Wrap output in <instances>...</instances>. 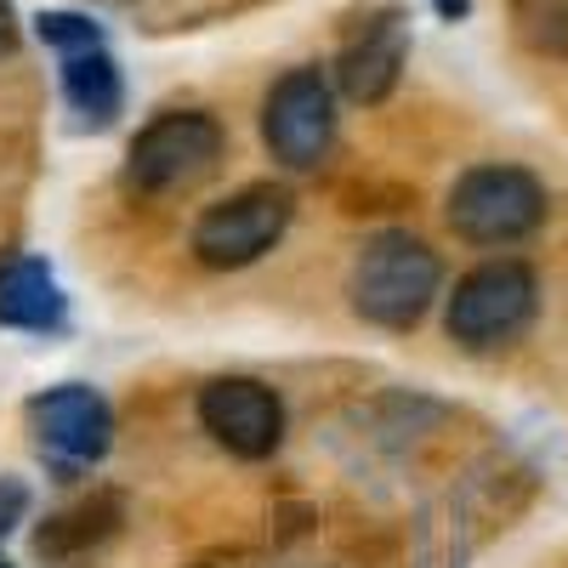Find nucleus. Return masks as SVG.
Here are the masks:
<instances>
[{"instance_id": "f257e3e1", "label": "nucleus", "mask_w": 568, "mask_h": 568, "mask_svg": "<svg viewBox=\"0 0 568 568\" xmlns=\"http://www.w3.org/2000/svg\"><path fill=\"white\" fill-rule=\"evenodd\" d=\"M444 284V262L438 251L415 240L404 227H387L358 251L353 273H347V302L364 324H382V329H415L426 318Z\"/></svg>"}, {"instance_id": "f03ea898", "label": "nucleus", "mask_w": 568, "mask_h": 568, "mask_svg": "<svg viewBox=\"0 0 568 568\" xmlns=\"http://www.w3.org/2000/svg\"><path fill=\"white\" fill-rule=\"evenodd\" d=\"M546 211H551L546 182L524 165H471L455 176L449 205H444L449 227L466 245H484V251L524 245L546 222Z\"/></svg>"}, {"instance_id": "7ed1b4c3", "label": "nucleus", "mask_w": 568, "mask_h": 568, "mask_svg": "<svg viewBox=\"0 0 568 568\" xmlns=\"http://www.w3.org/2000/svg\"><path fill=\"white\" fill-rule=\"evenodd\" d=\"M222 160V125L205 109H165L131 136L125 149V187L149 200L187 194L194 182H205Z\"/></svg>"}, {"instance_id": "20e7f679", "label": "nucleus", "mask_w": 568, "mask_h": 568, "mask_svg": "<svg viewBox=\"0 0 568 568\" xmlns=\"http://www.w3.org/2000/svg\"><path fill=\"white\" fill-rule=\"evenodd\" d=\"M535 307H540V278L529 262H517V256H500V262H484V267H471L460 284H455V296H449V336L471 353H489V347H506L517 342L524 329L535 324Z\"/></svg>"}, {"instance_id": "39448f33", "label": "nucleus", "mask_w": 568, "mask_h": 568, "mask_svg": "<svg viewBox=\"0 0 568 568\" xmlns=\"http://www.w3.org/2000/svg\"><path fill=\"white\" fill-rule=\"evenodd\" d=\"M262 142L284 171H313L336 149V91L324 69L278 74L262 103Z\"/></svg>"}, {"instance_id": "423d86ee", "label": "nucleus", "mask_w": 568, "mask_h": 568, "mask_svg": "<svg viewBox=\"0 0 568 568\" xmlns=\"http://www.w3.org/2000/svg\"><path fill=\"white\" fill-rule=\"evenodd\" d=\"M291 216H296L291 187H273V182L240 187V194H227L222 205H211L194 222V256L205 267H216V273L251 267V262H262L284 240Z\"/></svg>"}, {"instance_id": "0eeeda50", "label": "nucleus", "mask_w": 568, "mask_h": 568, "mask_svg": "<svg viewBox=\"0 0 568 568\" xmlns=\"http://www.w3.org/2000/svg\"><path fill=\"white\" fill-rule=\"evenodd\" d=\"M29 433L40 444V455L63 466V471H80V466H98L114 444V409L98 387L85 382H63V387H45L29 398Z\"/></svg>"}, {"instance_id": "6e6552de", "label": "nucleus", "mask_w": 568, "mask_h": 568, "mask_svg": "<svg viewBox=\"0 0 568 568\" xmlns=\"http://www.w3.org/2000/svg\"><path fill=\"white\" fill-rule=\"evenodd\" d=\"M200 426L240 460H267L284 444V404L251 375H216L200 393Z\"/></svg>"}, {"instance_id": "1a4fd4ad", "label": "nucleus", "mask_w": 568, "mask_h": 568, "mask_svg": "<svg viewBox=\"0 0 568 568\" xmlns=\"http://www.w3.org/2000/svg\"><path fill=\"white\" fill-rule=\"evenodd\" d=\"M404 63H409V12L382 7L347 34L336 58V85L353 103H387L393 85L404 80Z\"/></svg>"}, {"instance_id": "9d476101", "label": "nucleus", "mask_w": 568, "mask_h": 568, "mask_svg": "<svg viewBox=\"0 0 568 568\" xmlns=\"http://www.w3.org/2000/svg\"><path fill=\"white\" fill-rule=\"evenodd\" d=\"M0 324L29 329V336H52V329L69 324V296L40 256L0 262Z\"/></svg>"}, {"instance_id": "9b49d317", "label": "nucleus", "mask_w": 568, "mask_h": 568, "mask_svg": "<svg viewBox=\"0 0 568 568\" xmlns=\"http://www.w3.org/2000/svg\"><path fill=\"white\" fill-rule=\"evenodd\" d=\"M63 103L80 114V125L103 131L120 120L125 109V80H120V63L109 58V45L98 52H74L63 58Z\"/></svg>"}, {"instance_id": "f8f14e48", "label": "nucleus", "mask_w": 568, "mask_h": 568, "mask_svg": "<svg viewBox=\"0 0 568 568\" xmlns=\"http://www.w3.org/2000/svg\"><path fill=\"white\" fill-rule=\"evenodd\" d=\"M120 529V500L114 495H91L58 517H45L40 535H34V551L40 557H80L91 546H103L109 535Z\"/></svg>"}, {"instance_id": "ddd939ff", "label": "nucleus", "mask_w": 568, "mask_h": 568, "mask_svg": "<svg viewBox=\"0 0 568 568\" xmlns=\"http://www.w3.org/2000/svg\"><path fill=\"white\" fill-rule=\"evenodd\" d=\"M517 34L535 52L568 58V0H517Z\"/></svg>"}, {"instance_id": "4468645a", "label": "nucleus", "mask_w": 568, "mask_h": 568, "mask_svg": "<svg viewBox=\"0 0 568 568\" xmlns=\"http://www.w3.org/2000/svg\"><path fill=\"white\" fill-rule=\"evenodd\" d=\"M34 34L52 45L58 58H74V52H98L103 45V29L91 23L85 12H40L34 18Z\"/></svg>"}, {"instance_id": "2eb2a0df", "label": "nucleus", "mask_w": 568, "mask_h": 568, "mask_svg": "<svg viewBox=\"0 0 568 568\" xmlns=\"http://www.w3.org/2000/svg\"><path fill=\"white\" fill-rule=\"evenodd\" d=\"M29 511V489L18 478H0V535H12Z\"/></svg>"}, {"instance_id": "dca6fc26", "label": "nucleus", "mask_w": 568, "mask_h": 568, "mask_svg": "<svg viewBox=\"0 0 568 568\" xmlns=\"http://www.w3.org/2000/svg\"><path fill=\"white\" fill-rule=\"evenodd\" d=\"M18 52V12H12V0H0V58H12Z\"/></svg>"}, {"instance_id": "f3484780", "label": "nucleus", "mask_w": 568, "mask_h": 568, "mask_svg": "<svg viewBox=\"0 0 568 568\" xmlns=\"http://www.w3.org/2000/svg\"><path fill=\"white\" fill-rule=\"evenodd\" d=\"M433 12H438L444 23H466V18H471V0H433Z\"/></svg>"}, {"instance_id": "a211bd4d", "label": "nucleus", "mask_w": 568, "mask_h": 568, "mask_svg": "<svg viewBox=\"0 0 568 568\" xmlns=\"http://www.w3.org/2000/svg\"><path fill=\"white\" fill-rule=\"evenodd\" d=\"M0 568H12V562H7V557H0Z\"/></svg>"}]
</instances>
